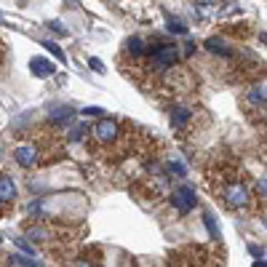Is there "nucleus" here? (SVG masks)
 <instances>
[{
	"label": "nucleus",
	"mask_w": 267,
	"mask_h": 267,
	"mask_svg": "<svg viewBox=\"0 0 267 267\" xmlns=\"http://www.w3.org/2000/svg\"><path fill=\"white\" fill-rule=\"evenodd\" d=\"M208 184L227 208H246L254 201L249 184L243 179V171L233 160H214V166L208 168Z\"/></svg>",
	"instance_id": "f257e3e1"
},
{
	"label": "nucleus",
	"mask_w": 267,
	"mask_h": 267,
	"mask_svg": "<svg viewBox=\"0 0 267 267\" xmlns=\"http://www.w3.org/2000/svg\"><path fill=\"white\" fill-rule=\"evenodd\" d=\"M222 262H216V257L203 246H187L179 249L177 254H171L168 267H216Z\"/></svg>",
	"instance_id": "f03ea898"
},
{
	"label": "nucleus",
	"mask_w": 267,
	"mask_h": 267,
	"mask_svg": "<svg viewBox=\"0 0 267 267\" xmlns=\"http://www.w3.org/2000/svg\"><path fill=\"white\" fill-rule=\"evenodd\" d=\"M118 134H120V123L118 120L104 118V120H99L94 126V139H96L99 144H104V147H110L115 139H118Z\"/></svg>",
	"instance_id": "7ed1b4c3"
},
{
	"label": "nucleus",
	"mask_w": 267,
	"mask_h": 267,
	"mask_svg": "<svg viewBox=\"0 0 267 267\" xmlns=\"http://www.w3.org/2000/svg\"><path fill=\"white\" fill-rule=\"evenodd\" d=\"M174 206H177L179 214H190L195 208V190L190 184H182V187L174 190Z\"/></svg>",
	"instance_id": "20e7f679"
},
{
	"label": "nucleus",
	"mask_w": 267,
	"mask_h": 267,
	"mask_svg": "<svg viewBox=\"0 0 267 267\" xmlns=\"http://www.w3.org/2000/svg\"><path fill=\"white\" fill-rule=\"evenodd\" d=\"M16 201V184L8 174H0V203H14Z\"/></svg>",
	"instance_id": "39448f33"
},
{
	"label": "nucleus",
	"mask_w": 267,
	"mask_h": 267,
	"mask_svg": "<svg viewBox=\"0 0 267 267\" xmlns=\"http://www.w3.org/2000/svg\"><path fill=\"white\" fill-rule=\"evenodd\" d=\"M246 102H251L257 112H264V83L249 88V91H246Z\"/></svg>",
	"instance_id": "423d86ee"
},
{
	"label": "nucleus",
	"mask_w": 267,
	"mask_h": 267,
	"mask_svg": "<svg viewBox=\"0 0 267 267\" xmlns=\"http://www.w3.org/2000/svg\"><path fill=\"white\" fill-rule=\"evenodd\" d=\"M30 67H32V72L38 75V78H48V75H54V64L45 62V59H40V56H35V59L30 62Z\"/></svg>",
	"instance_id": "0eeeda50"
},
{
	"label": "nucleus",
	"mask_w": 267,
	"mask_h": 267,
	"mask_svg": "<svg viewBox=\"0 0 267 267\" xmlns=\"http://www.w3.org/2000/svg\"><path fill=\"white\" fill-rule=\"evenodd\" d=\"M190 120V110H184V107H174L171 110V126L174 129H184Z\"/></svg>",
	"instance_id": "6e6552de"
},
{
	"label": "nucleus",
	"mask_w": 267,
	"mask_h": 267,
	"mask_svg": "<svg viewBox=\"0 0 267 267\" xmlns=\"http://www.w3.org/2000/svg\"><path fill=\"white\" fill-rule=\"evenodd\" d=\"M72 118H75V112H72V110H67V107H62V110H56L48 120H51V126H62V123H69Z\"/></svg>",
	"instance_id": "1a4fd4ad"
},
{
	"label": "nucleus",
	"mask_w": 267,
	"mask_h": 267,
	"mask_svg": "<svg viewBox=\"0 0 267 267\" xmlns=\"http://www.w3.org/2000/svg\"><path fill=\"white\" fill-rule=\"evenodd\" d=\"M206 48H208V51H214V54H227V48H225V43H222V40H216V38H211V40H206Z\"/></svg>",
	"instance_id": "9d476101"
},
{
	"label": "nucleus",
	"mask_w": 267,
	"mask_h": 267,
	"mask_svg": "<svg viewBox=\"0 0 267 267\" xmlns=\"http://www.w3.org/2000/svg\"><path fill=\"white\" fill-rule=\"evenodd\" d=\"M86 134H88L86 126H78V129H72V131L67 134V139H69V142H80V139H83Z\"/></svg>",
	"instance_id": "9b49d317"
},
{
	"label": "nucleus",
	"mask_w": 267,
	"mask_h": 267,
	"mask_svg": "<svg viewBox=\"0 0 267 267\" xmlns=\"http://www.w3.org/2000/svg\"><path fill=\"white\" fill-rule=\"evenodd\" d=\"M168 30H171V32H184V30H187V27H184V25H182V21H179V19H174V16H168Z\"/></svg>",
	"instance_id": "f8f14e48"
},
{
	"label": "nucleus",
	"mask_w": 267,
	"mask_h": 267,
	"mask_svg": "<svg viewBox=\"0 0 267 267\" xmlns=\"http://www.w3.org/2000/svg\"><path fill=\"white\" fill-rule=\"evenodd\" d=\"M45 48H48V51H51V54H54L59 62H64V54H62V48H59L56 43H45Z\"/></svg>",
	"instance_id": "ddd939ff"
},
{
	"label": "nucleus",
	"mask_w": 267,
	"mask_h": 267,
	"mask_svg": "<svg viewBox=\"0 0 267 267\" xmlns=\"http://www.w3.org/2000/svg\"><path fill=\"white\" fill-rule=\"evenodd\" d=\"M206 225H208V230H211V238L219 240V233H216V225H214V216L211 214H206Z\"/></svg>",
	"instance_id": "4468645a"
},
{
	"label": "nucleus",
	"mask_w": 267,
	"mask_h": 267,
	"mask_svg": "<svg viewBox=\"0 0 267 267\" xmlns=\"http://www.w3.org/2000/svg\"><path fill=\"white\" fill-rule=\"evenodd\" d=\"M168 171H171V174H179V177H184V166L177 163V160H174V163H168Z\"/></svg>",
	"instance_id": "2eb2a0df"
},
{
	"label": "nucleus",
	"mask_w": 267,
	"mask_h": 267,
	"mask_svg": "<svg viewBox=\"0 0 267 267\" xmlns=\"http://www.w3.org/2000/svg\"><path fill=\"white\" fill-rule=\"evenodd\" d=\"M102 112H104L102 107H86V110H83V115H88V118H91V115H94V118H99Z\"/></svg>",
	"instance_id": "dca6fc26"
},
{
	"label": "nucleus",
	"mask_w": 267,
	"mask_h": 267,
	"mask_svg": "<svg viewBox=\"0 0 267 267\" xmlns=\"http://www.w3.org/2000/svg\"><path fill=\"white\" fill-rule=\"evenodd\" d=\"M88 64H91V67H94V69H96V72H104V69H102V62H99V59H88Z\"/></svg>",
	"instance_id": "f3484780"
},
{
	"label": "nucleus",
	"mask_w": 267,
	"mask_h": 267,
	"mask_svg": "<svg viewBox=\"0 0 267 267\" xmlns=\"http://www.w3.org/2000/svg\"><path fill=\"white\" fill-rule=\"evenodd\" d=\"M251 254H254V257H259V259H264V251L259 246H251Z\"/></svg>",
	"instance_id": "a211bd4d"
},
{
	"label": "nucleus",
	"mask_w": 267,
	"mask_h": 267,
	"mask_svg": "<svg viewBox=\"0 0 267 267\" xmlns=\"http://www.w3.org/2000/svg\"><path fill=\"white\" fill-rule=\"evenodd\" d=\"M51 30H54V32H59V35H64V30H62L59 21H51Z\"/></svg>",
	"instance_id": "6ab92c4d"
},
{
	"label": "nucleus",
	"mask_w": 267,
	"mask_h": 267,
	"mask_svg": "<svg viewBox=\"0 0 267 267\" xmlns=\"http://www.w3.org/2000/svg\"><path fill=\"white\" fill-rule=\"evenodd\" d=\"M254 267H264V259H259V262H254Z\"/></svg>",
	"instance_id": "aec40b11"
},
{
	"label": "nucleus",
	"mask_w": 267,
	"mask_h": 267,
	"mask_svg": "<svg viewBox=\"0 0 267 267\" xmlns=\"http://www.w3.org/2000/svg\"><path fill=\"white\" fill-rule=\"evenodd\" d=\"M0 62H3V40H0Z\"/></svg>",
	"instance_id": "412c9836"
}]
</instances>
